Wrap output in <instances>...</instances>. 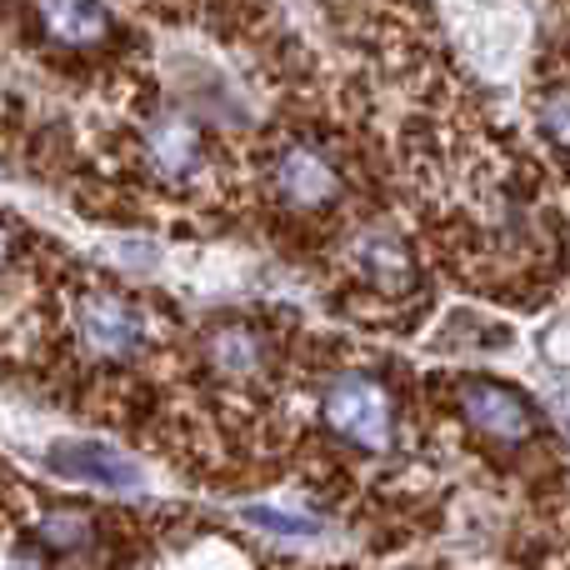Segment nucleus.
<instances>
[{
    "label": "nucleus",
    "mask_w": 570,
    "mask_h": 570,
    "mask_svg": "<svg viewBox=\"0 0 570 570\" xmlns=\"http://www.w3.org/2000/svg\"><path fill=\"white\" fill-rule=\"evenodd\" d=\"M365 150L335 120H291L246 156V190L285 236L335 246L365 220Z\"/></svg>",
    "instance_id": "obj_1"
},
{
    "label": "nucleus",
    "mask_w": 570,
    "mask_h": 570,
    "mask_svg": "<svg viewBox=\"0 0 570 570\" xmlns=\"http://www.w3.org/2000/svg\"><path fill=\"white\" fill-rule=\"evenodd\" d=\"M60 325L70 335V351L86 361V371H100L86 391L116 385L156 351V321L130 291L106 281H70L60 291Z\"/></svg>",
    "instance_id": "obj_2"
},
{
    "label": "nucleus",
    "mask_w": 570,
    "mask_h": 570,
    "mask_svg": "<svg viewBox=\"0 0 570 570\" xmlns=\"http://www.w3.org/2000/svg\"><path fill=\"white\" fill-rule=\"evenodd\" d=\"M335 281H341V301L351 315L361 311H401L405 301L425 295V266L415 240H405L391 226H371L361 220L335 240Z\"/></svg>",
    "instance_id": "obj_3"
},
{
    "label": "nucleus",
    "mask_w": 570,
    "mask_h": 570,
    "mask_svg": "<svg viewBox=\"0 0 570 570\" xmlns=\"http://www.w3.org/2000/svg\"><path fill=\"white\" fill-rule=\"evenodd\" d=\"M315 415H321V431L331 441L351 445L361 455H385L401 441V411H395L391 385L375 381L361 365H345V371L325 375Z\"/></svg>",
    "instance_id": "obj_4"
},
{
    "label": "nucleus",
    "mask_w": 570,
    "mask_h": 570,
    "mask_svg": "<svg viewBox=\"0 0 570 570\" xmlns=\"http://www.w3.org/2000/svg\"><path fill=\"white\" fill-rule=\"evenodd\" d=\"M451 411L465 421V431H475L485 445H501V451H525V445L541 441V411L525 401L521 391L501 381H485V375H451Z\"/></svg>",
    "instance_id": "obj_5"
},
{
    "label": "nucleus",
    "mask_w": 570,
    "mask_h": 570,
    "mask_svg": "<svg viewBox=\"0 0 570 570\" xmlns=\"http://www.w3.org/2000/svg\"><path fill=\"white\" fill-rule=\"evenodd\" d=\"M26 10L40 40L56 50H70V56H100L120 36L106 0H30Z\"/></svg>",
    "instance_id": "obj_6"
},
{
    "label": "nucleus",
    "mask_w": 570,
    "mask_h": 570,
    "mask_svg": "<svg viewBox=\"0 0 570 570\" xmlns=\"http://www.w3.org/2000/svg\"><path fill=\"white\" fill-rule=\"evenodd\" d=\"M525 100H531L535 136L546 140V150L561 160L570 176V50H551V56L535 66Z\"/></svg>",
    "instance_id": "obj_7"
},
{
    "label": "nucleus",
    "mask_w": 570,
    "mask_h": 570,
    "mask_svg": "<svg viewBox=\"0 0 570 570\" xmlns=\"http://www.w3.org/2000/svg\"><path fill=\"white\" fill-rule=\"evenodd\" d=\"M46 471H56L60 481L106 485V491H136L140 485V465L100 441H56L46 451Z\"/></svg>",
    "instance_id": "obj_8"
},
{
    "label": "nucleus",
    "mask_w": 570,
    "mask_h": 570,
    "mask_svg": "<svg viewBox=\"0 0 570 570\" xmlns=\"http://www.w3.org/2000/svg\"><path fill=\"white\" fill-rule=\"evenodd\" d=\"M30 535L50 556H86V551H96L100 521L90 511H76V505H50V511H40L30 521Z\"/></svg>",
    "instance_id": "obj_9"
},
{
    "label": "nucleus",
    "mask_w": 570,
    "mask_h": 570,
    "mask_svg": "<svg viewBox=\"0 0 570 570\" xmlns=\"http://www.w3.org/2000/svg\"><path fill=\"white\" fill-rule=\"evenodd\" d=\"M246 515L250 525H261V531H276V535H315L321 525L315 521H305V515H285V511H271V505H246Z\"/></svg>",
    "instance_id": "obj_10"
}]
</instances>
